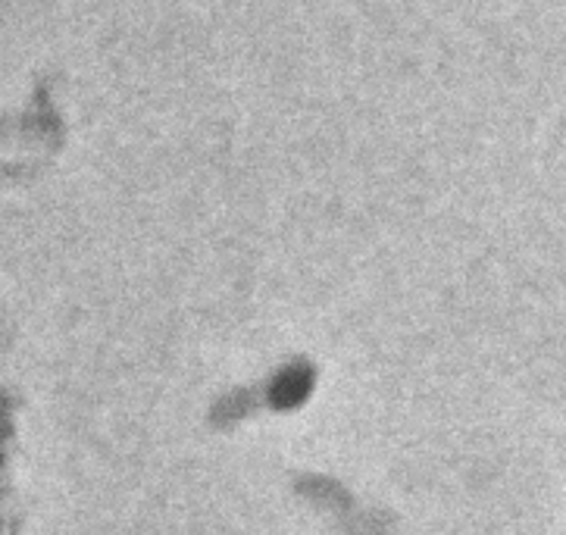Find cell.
<instances>
[{
  "label": "cell",
  "instance_id": "6da1fadb",
  "mask_svg": "<svg viewBox=\"0 0 566 535\" xmlns=\"http://www.w3.org/2000/svg\"><path fill=\"white\" fill-rule=\"evenodd\" d=\"M307 391H311L307 373H304V369H289V373H282L273 382L270 398H273V405L279 407V410H289V407L301 405V401L307 398Z\"/></svg>",
  "mask_w": 566,
  "mask_h": 535
}]
</instances>
